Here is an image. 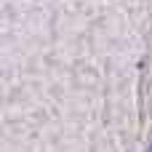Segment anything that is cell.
Masks as SVG:
<instances>
[{
    "mask_svg": "<svg viewBox=\"0 0 152 152\" xmlns=\"http://www.w3.org/2000/svg\"><path fill=\"white\" fill-rule=\"evenodd\" d=\"M147 152H152V147H150V150H147Z\"/></svg>",
    "mask_w": 152,
    "mask_h": 152,
    "instance_id": "cell-1",
    "label": "cell"
}]
</instances>
